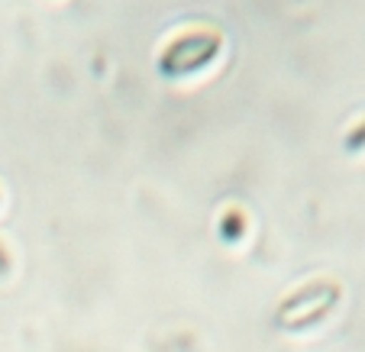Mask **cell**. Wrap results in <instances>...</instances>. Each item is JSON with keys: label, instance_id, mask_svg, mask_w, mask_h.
<instances>
[{"label": "cell", "instance_id": "6da1fadb", "mask_svg": "<svg viewBox=\"0 0 365 352\" xmlns=\"http://www.w3.org/2000/svg\"><path fill=\"white\" fill-rule=\"evenodd\" d=\"M336 304H339V284L320 278V281H310L284 297L275 311V323L282 330H304V326L324 320Z\"/></svg>", "mask_w": 365, "mask_h": 352}, {"label": "cell", "instance_id": "7a4b0ae2", "mask_svg": "<svg viewBox=\"0 0 365 352\" xmlns=\"http://www.w3.org/2000/svg\"><path fill=\"white\" fill-rule=\"evenodd\" d=\"M220 42L223 39L217 29H187V33H178L165 46V52H162L159 68L165 75H191V71L204 68L220 52Z\"/></svg>", "mask_w": 365, "mask_h": 352}, {"label": "cell", "instance_id": "3957f363", "mask_svg": "<svg viewBox=\"0 0 365 352\" xmlns=\"http://www.w3.org/2000/svg\"><path fill=\"white\" fill-rule=\"evenodd\" d=\"M7 265H10V256H7V249L0 246V275H4V271H7Z\"/></svg>", "mask_w": 365, "mask_h": 352}]
</instances>
